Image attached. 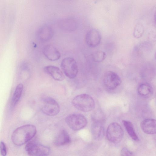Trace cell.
<instances>
[{"label":"cell","instance_id":"1","mask_svg":"<svg viewBox=\"0 0 156 156\" xmlns=\"http://www.w3.org/2000/svg\"><path fill=\"white\" fill-rule=\"evenodd\" d=\"M36 133V128L34 125L27 124L20 126L12 133V141L16 146L22 145L32 139Z\"/></svg>","mask_w":156,"mask_h":156},{"label":"cell","instance_id":"2","mask_svg":"<svg viewBox=\"0 0 156 156\" xmlns=\"http://www.w3.org/2000/svg\"><path fill=\"white\" fill-rule=\"evenodd\" d=\"M72 104L76 109L83 112L91 111L95 107V102L93 98L85 94L75 97L72 101Z\"/></svg>","mask_w":156,"mask_h":156},{"label":"cell","instance_id":"3","mask_svg":"<svg viewBox=\"0 0 156 156\" xmlns=\"http://www.w3.org/2000/svg\"><path fill=\"white\" fill-rule=\"evenodd\" d=\"M65 120L69 127L74 131L83 129L87 124L86 118L81 114L74 113L69 115L66 118Z\"/></svg>","mask_w":156,"mask_h":156},{"label":"cell","instance_id":"4","mask_svg":"<svg viewBox=\"0 0 156 156\" xmlns=\"http://www.w3.org/2000/svg\"><path fill=\"white\" fill-rule=\"evenodd\" d=\"M61 68L65 75L70 79L74 78L77 75L78 68L75 59L71 57L63 58L61 64Z\"/></svg>","mask_w":156,"mask_h":156},{"label":"cell","instance_id":"5","mask_svg":"<svg viewBox=\"0 0 156 156\" xmlns=\"http://www.w3.org/2000/svg\"><path fill=\"white\" fill-rule=\"evenodd\" d=\"M124 133L121 126L118 123L113 122L108 126L106 132L108 140L113 143L120 142L123 138Z\"/></svg>","mask_w":156,"mask_h":156},{"label":"cell","instance_id":"6","mask_svg":"<svg viewBox=\"0 0 156 156\" xmlns=\"http://www.w3.org/2000/svg\"><path fill=\"white\" fill-rule=\"evenodd\" d=\"M25 149L30 156H48L50 152V149L48 146L33 141H29Z\"/></svg>","mask_w":156,"mask_h":156},{"label":"cell","instance_id":"7","mask_svg":"<svg viewBox=\"0 0 156 156\" xmlns=\"http://www.w3.org/2000/svg\"><path fill=\"white\" fill-rule=\"evenodd\" d=\"M41 110L47 115L54 116L58 114L60 108L58 104L54 99L47 97L43 100Z\"/></svg>","mask_w":156,"mask_h":156},{"label":"cell","instance_id":"8","mask_svg":"<svg viewBox=\"0 0 156 156\" xmlns=\"http://www.w3.org/2000/svg\"><path fill=\"white\" fill-rule=\"evenodd\" d=\"M103 82L105 87L108 89L113 90L116 88L121 83V80L116 73L108 71L105 74Z\"/></svg>","mask_w":156,"mask_h":156},{"label":"cell","instance_id":"9","mask_svg":"<svg viewBox=\"0 0 156 156\" xmlns=\"http://www.w3.org/2000/svg\"><path fill=\"white\" fill-rule=\"evenodd\" d=\"M101 39V33L95 29L89 30L86 33L85 41L87 45L90 48H94L100 43Z\"/></svg>","mask_w":156,"mask_h":156},{"label":"cell","instance_id":"10","mask_svg":"<svg viewBox=\"0 0 156 156\" xmlns=\"http://www.w3.org/2000/svg\"><path fill=\"white\" fill-rule=\"evenodd\" d=\"M53 34V30L47 24L41 26L38 30L37 33L38 38L42 42L48 41L52 38Z\"/></svg>","mask_w":156,"mask_h":156},{"label":"cell","instance_id":"11","mask_svg":"<svg viewBox=\"0 0 156 156\" xmlns=\"http://www.w3.org/2000/svg\"><path fill=\"white\" fill-rule=\"evenodd\" d=\"M42 52L44 56L49 60L54 61L58 60L61 57L60 52L54 46L48 44L42 49Z\"/></svg>","mask_w":156,"mask_h":156},{"label":"cell","instance_id":"12","mask_svg":"<svg viewBox=\"0 0 156 156\" xmlns=\"http://www.w3.org/2000/svg\"><path fill=\"white\" fill-rule=\"evenodd\" d=\"M44 71L50 75L55 80L62 81L65 78L62 71L57 67L53 66H48L44 68Z\"/></svg>","mask_w":156,"mask_h":156},{"label":"cell","instance_id":"13","mask_svg":"<svg viewBox=\"0 0 156 156\" xmlns=\"http://www.w3.org/2000/svg\"><path fill=\"white\" fill-rule=\"evenodd\" d=\"M143 131L148 134H154L156 133V120L153 119H147L144 120L141 123Z\"/></svg>","mask_w":156,"mask_h":156},{"label":"cell","instance_id":"14","mask_svg":"<svg viewBox=\"0 0 156 156\" xmlns=\"http://www.w3.org/2000/svg\"><path fill=\"white\" fill-rule=\"evenodd\" d=\"M59 27L62 30L68 31H75L77 28L76 21L72 18H66L61 20L58 23Z\"/></svg>","mask_w":156,"mask_h":156},{"label":"cell","instance_id":"15","mask_svg":"<svg viewBox=\"0 0 156 156\" xmlns=\"http://www.w3.org/2000/svg\"><path fill=\"white\" fill-rule=\"evenodd\" d=\"M91 133L93 138L97 140H100L104 137L105 129L103 126L99 122L95 121L91 126Z\"/></svg>","mask_w":156,"mask_h":156},{"label":"cell","instance_id":"16","mask_svg":"<svg viewBox=\"0 0 156 156\" xmlns=\"http://www.w3.org/2000/svg\"><path fill=\"white\" fill-rule=\"evenodd\" d=\"M71 142L70 137L66 131H61L55 138L54 144L57 146H61L69 144Z\"/></svg>","mask_w":156,"mask_h":156},{"label":"cell","instance_id":"17","mask_svg":"<svg viewBox=\"0 0 156 156\" xmlns=\"http://www.w3.org/2000/svg\"><path fill=\"white\" fill-rule=\"evenodd\" d=\"M23 86L22 84H19L16 87L13 94L11 101V107L13 109L19 101L23 92Z\"/></svg>","mask_w":156,"mask_h":156},{"label":"cell","instance_id":"18","mask_svg":"<svg viewBox=\"0 0 156 156\" xmlns=\"http://www.w3.org/2000/svg\"><path fill=\"white\" fill-rule=\"evenodd\" d=\"M122 123L131 138L136 141H139V138L135 132L132 123L127 120H123Z\"/></svg>","mask_w":156,"mask_h":156},{"label":"cell","instance_id":"19","mask_svg":"<svg viewBox=\"0 0 156 156\" xmlns=\"http://www.w3.org/2000/svg\"><path fill=\"white\" fill-rule=\"evenodd\" d=\"M151 87L148 84L143 83L139 85L138 91L140 95L142 96H146L149 94L151 92Z\"/></svg>","mask_w":156,"mask_h":156},{"label":"cell","instance_id":"20","mask_svg":"<svg viewBox=\"0 0 156 156\" xmlns=\"http://www.w3.org/2000/svg\"><path fill=\"white\" fill-rule=\"evenodd\" d=\"M106 56L105 53L101 51H97L92 55V60L94 62H100L103 61Z\"/></svg>","mask_w":156,"mask_h":156},{"label":"cell","instance_id":"21","mask_svg":"<svg viewBox=\"0 0 156 156\" xmlns=\"http://www.w3.org/2000/svg\"><path fill=\"white\" fill-rule=\"evenodd\" d=\"M144 31L143 26L141 24H137L135 27L133 36L136 38H140L143 35Z\"/></svg>","mask_w":156,"mask_h":156},{"label":"cell","instance_id":"22","mask_svg":"<svg viewBox=\"0 0 156 156\" xmlns=\"http://www.w3.org/2000/svg\"><path fill=\"white\" fill-rule=\"evenodd\" d=\"M121 156H133V152L126 147L122 149L120 152Z\"/></svg>","mask_w":156,"mask_h":156},{"label":"cell","instance_id":"23","mask_svg":"<svg viewBox=\"0 0 156 156\" xmlns=\"http://www.w3.org/2000/svg\"><path fill=\"white\" fill-rule=\"evenodd\" d=\"M0 153L2 156H6L7 154L6 146L3 141L0 143Z\"/></svg>","mask_w":156,"mask_h":156}]
</instances>
